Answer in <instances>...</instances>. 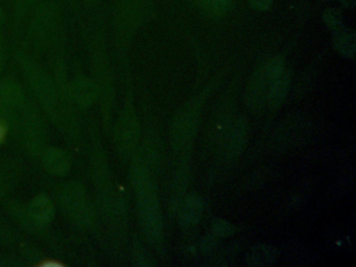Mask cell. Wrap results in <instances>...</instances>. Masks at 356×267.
Returning <instances> with one entry per match:
<instances>
[{
  "label": "cell",
  "mask_w": 356,
  "mask_h": 267,
  "mask_svg": "<svg viewBox=\"0 0 356 267\" xmlns=\"http://www.w3.org/2000/svg\"><path fill=\"white\" fill-rule=\"evenodd\" d=\"M63 20V6L59 0H41L26 21L33 39L45 45L61 31Z\"/></svg>",
  "instance_id": "obj_1"
},
{
  "label": "cell",
  "mask_w": 356,
  "mask_h": 267,
  "mask_svg": "<svg viewBox=\"0 0 356 267\" xmlns=\"http://www.w3.org/2000/svg\"><path fill=\"white\" fill-rule=\"evenodd\" d=\"M204 14L210 17H220L230 8L232 0H191Z\"/></svg>",
  "instance_id": "obj_11"
},
{
  "label": "cell",
  "mask_w": 356,
  "mask_h": 267,
  "mask_svg": "<svg viewBox=\"0 0 356 267\" xmlns=\"http://www.w3.org/2000/svg\"><path fill=\"white\" fill-rule=\"evenodd\" d=\"M218 238L212 233L205 236V237L201 240V243H200V248H201L202 252H203L204 254H209V252H213V250H216V245H218Z\"/></svg>",
  "instance_id": "obj_15"
},
{
  "label": "cell",
  "mask_w": 356,
  "mask_h": 267,
  "mask_svg": "<svg viewBox=\"0 0 356 267\" xmlns=\"http://www.w3.org/2000/svg\"><path fill=\"white\" fill-rule=\"evenodd\" d=\"M325 1H329V0H325Z\"/></svg>",
  "instance_id": "obj_22"
},
{
  "label": "cell",
  "mask_w": 356,
  "mask_h": 267,
  "mask_svg": "<svg viewBox=\"0 0 356 267\" xmlns=\"http://www.w3.org/2000/svg\"><path fill=\"white\" fill-rule=\"evenodd\" d=\"M3 58H5V52H3V41L0 40V66L3 65Z\"/></svg>",
  "instance_id": "obj_20"
},
{
  "label": "cell",
  "mask_w": 356,
  "mask_h": 267,
  "mask_svg": "<svg viewBox=\"0 0 356 267\" xmlns=\"http://www.w3.org/2000/svg\"><path fill=\"white\" fill-rule=\"evenodd\" d=\"M41 0H10L12 22L16 29L22 27V24L28 20L33 8Z\"/></svg>",
  "instance_id": "obj_9"
},
{
  "label": "cell",
  "mask_w": 356,
  "mask_h": 267,
  "mask_svg": "<svg viewBox=\"0 0 356 267\" xmlns=\"http://www.w3.org/2000/svg\"><path fill=\"white\" fill-rule=\"evenodd\" d=\"M252 8L258 12H266L270 10L273 4V0H249Z\"/></svg>",
  "instance_id": "obj_16"
},
{
  "label": "cell",
  "mask_w": 356,
  "mask_h": 267,
  "mask_svg": "<svg viewBox=\"0 0 356 267\" xmlns=\"http://www.w3.org/2000/svg\"><path fill=\"white\" fill-rule=\"evenodd\" d=\"M112 24L118 39H130L151 10V0H113Z\"/></svg>",
  "instance_id": "obj_2"
},
{
  "label": "cell",
  "mask_w": 356,
  "mask_h": 267,
  "mask_svg": "<svg viewBox=\"0 0 356 267\" xmlns=\"http://www.w3.org/2000/svg\"><path fill=\"white\" fill-rule=\"evenodd\" d=\"M332 43L337 51L341 56L353 58L356 50L355 31L343 26L333 31Z\"/></svg>",
  "instance_id": "obj_7"
},
{
  "label": "cell",
  "mask_w": 356,
  "mask_h": 267,
  "mask_svg": "<svg viewBox=\"0 0 356 267\" xmlns=\"http://www.w3.org/2000/svg\"><path fill=\"white\" fill-rule=\"evenodd\" d=\"M79 1H80L81 6H83V8L95 10L99 8V4L103 2V0H79Z\"/></svg>",
  "instance_id": "obj_17"
},
{
  "label": "cell",
  "mask_w": 356,
  "mask_h": 267,
  "mask_svg": "<svg viewBox=\"0 0 356 267\" xmlns=\"http://www.w3.org/2000/svg\"><path fill=\"white\" fill-rule=\"evenodd\" d=\"M322 17L325 24H326L329 29H332V31H337V29L343 26V15L339 8H326L324 13H323Z\"/></svg>",
  "instance_id": "obj_13"
},
{
  "label": "cell",
  "mask_w": 356,
  "mask_h": 267,
  "mask_svg": "<svg viewBox=\"0 0 356 267\" xmlns=\"http://www.w3.org/2000/svg\"><path fill=\"white\" fill-rule=\"evenodd\" d=\"M264 71H266V76L270 79V83L276 81L277 79H279L286 71L284 58L280 56L270 58L268 62L264 65Z\"/></svg>",
  "instance_id": "obj_12"
},
{
  "label": "cell",
  "mask_w": 356,
  "mask_h": 267,
  "mask_svg": "<svg viewBox=\"0 0 356 267\" xmlns=\"http://www.w3.org/2000/svg\"><path fill=\"white\" fill-rule=\"evenodd\" d=\"M202 98H195L180 111L170 129V142L175 149L184 147L195 136L202 111Z\"/></svg>",
  "instance_id": "obj_3"
},
{
  "label": "cell",
  "mask_w": 356,
  "mask_h": 267,
  "mask_svg": "<svg viewBox=\"0 0 356 267\" xmlns=\"http://www.w3.org/2000/svg\"><path fill=\"white\" fill-rule=\"evenodd\" d=\"M234 225L225 219L216 218L212 222L211 233L218 238L230 237L234 234Z\"/></svg>",
  "instance_id": "obj_14"
},
{
  "label": "cell",
  "mask_w": 356,
  "mask_h": 267,
  "mask_svg": "<svg viewBox=\"0 0 356 267\" xmlns=\"http://www.w3.org/2000/svg\"><path fill=\"white\" fill-rule=\"evenodd\" d=\"M8 135V127L3 121L0 120V144L5 141Z\"/></svg>",
  "instance_id": "obj_18"
},
{
  "label": "cell",
  "mask_w": 356,
  "mask_h": 267,
  "mask_svg": "<svg viewBox=\"0 0 356 267\" xmlns=\"http://www.w3.org/2000/svg\"><path fill=\"white\" fill-rule=\"evenodd\" d=\"M179 208V220L184 227L197 225L203 214V200L197 194H191L181 202Z\"/></svg>",
  "instance_id": "obj_6"
},
{
  "label": "cell",
  "mask_w": 356,
  "mask_h": 267,
  "mask_svg": "<svg viewBox=\"0 0 356 267\" xmlns=\"http://www.w3.org/2000/svg\"><path fill=\"white\" fill-rule=\"evenodd\" d=\"M339 1L348 8H354L355 6V0H339Z\"/></svg>",
  "instance_id": "obj_19"
},
{
  "label": "cell",
  "mask_w": 356,
  "mask_h": 267,
  "mask_svg": "<svg viewBox=\"0 0 356 267\" xmlns=\"http://www.w3.org/2000/svg\"><path fill=\"white\" fill-rule=\"evenodd\" d=\"M289 83H291V74L287 70L279 79L270 83L268 99H266L270 108H278L282 104L283 100L286 97Z\"/></svg>",
  "instance_id": "obj_8"
},
{
  "label": "cell",
  "mask_w": 356,
  "mask_h": 267,
  "mask_svg": "<svg viewBox=\"0 0 356 267\" xmlns=\"http://www.w3.org/2000/svg\"><path fill=\"white\" fill-rule=\"evenodd\" d=\"M270 86V79L266 76L264 66H261L254 73L245 92V104L249 106L250 110L257 112L264 108L268 99Z\"/></svg>",
  "instance_id": "obj_4"
},
{
  "label": "cell",
  "mask_w": 356,
  "mask_h": 267,
  "mask_svg": "<svg viewBox=\"0 0 356 267\" xmlns=\"http://www.w3.org/2000/svg\"><path fill=\"white\" fill-rule=\"evenodd\" d=\"M3 20H5V10L0 3V25L3 24Z\"/></svg>",
  "instance_id": "obj_21"
},
{
  "label": "cell",
  "mask_w": 356,
  "mask_h": 267,
  "mask_svg": "<svg viewBox=\"0 0 356 267\" xmlns=\"http://www.w3.org/2000/svg\"><path fill=\"white\" fill-rule=\"evenodd\" d=\"M247 119L243 116L233 118L222 143L226 156L229 158H236L239 156L247 143Z\"/></svg>",
  "instance_id": "obj_5"
},
{
  "label": "cell",
  "mask_w": 356,
  "mask_h": 267,
  "mask_svg": "<svg viewBox=\"0 0 356 267\" xmlns=\"http://www.w3.org/2000/svg\"><path fill=\"white\" fill-rule=\"evenodd\" d=\"M276 259L274 248L266 244H257L248 254L247 263L251 266H268Z\"/></svg>",
  "instance_id": "obj_10"
}]
</instances>
